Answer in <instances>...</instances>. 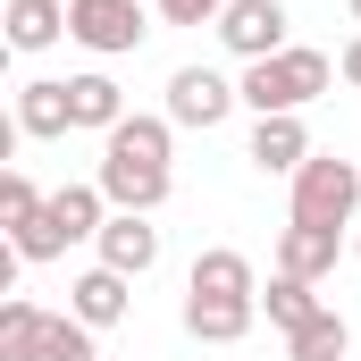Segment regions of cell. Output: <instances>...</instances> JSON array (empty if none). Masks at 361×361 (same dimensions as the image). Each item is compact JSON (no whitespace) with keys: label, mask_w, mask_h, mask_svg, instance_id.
Listing matches in <instances>:
<instances>
[{"label":"cell","mask_w":361,"mask_h":361,"mask_svg":"<svg viewBox=\"0 0 361 361\" xmlns=\"http://www.w3.org/2000/svg\"><path fill=\"white\" fill-rule=\"evenodd\" d=\"M152 261H160V227H152L143 210H109V227H101V269L143 277Z\"/></svg>","instance_id":"9"},{"label":"cell","mask_w":361,"mask_h":361,"mask_svg":"<svg viewBox=\"0 0 361 361\" xmlns=\"http://www.w3.org/2000/svg\"><path fill=\"white\" fill-rule=\"evenodd\" d=\"M51 227H59L68 244H101V227H109V193H101V185H59V193H51Z\"/></svg>","instance_id":"14"},{"label":"cell","mask_w":361,"mask_h":361,"mask_svg":"<svg viewBox=\"0 0 361 361\" xmlns=\"http://www.w3.org/2000/svg\"><path fill=\"white\" fill-rule=\"evenodd\" d=\"M353 261H361V227H353Z\"/></svg>","instance_id":"25"},{"label":"cell","mask_w":361,"mask_h":361,"mask_svg":"<svg viewBox=\"0 0 361 361\" xmlns=\"http://www.w3.org/2000/svg\"><path fill=\"white\" fill-rule=\"evenodd\" d=\"M185 294H227V302H261V277H252V261H244L235 244H210V252H193V269H185Z\"/></svg>","instance_id":"11"},{"label":"cell","mask_w":361,"mask_h":361,"mask_svg":"<svg viewBox=\"0 0 361 361\" xmlns=\"http://www.w3.org/2000/svg\"><path fill=\"white\" fill-rule=\"evenodd\" d=\"M286 185H294L286 219H302V227H353V210H361V169H353V160L311 152V160H302Z\"/></svg>","instance_id":"3"},{"label":"cell","mask_w":361,"mask_h":361,"mask_svg":"<svg viewBox=\"0 0 361 361\" xmlns=\"http://www.w3.org/2000/svg\"><path fill=\"white\" fill-rule=\"evenodd\" d=\"M152 17H160V25H219L227 0H152Z\"/></svg>","instance_id":"22"},{"label":"cell","mask_w":361,"mask_h":361,"mask_svg":"<svg viewBox=\"0 0 361 361\" xmlns=\"http://www.w3.org/2000/svg\"><path fill=\"white\" fill-rule=\"evenodd\" d=\"M345 353H353L345 311H319V319H302V328L286 336V361H345Z\"/></svg>","instance_id":"17"},{"label":"cell","mask_w":361,"mask_h":361,"mask_svg":"<svg viewBox=\"0 0 361 361\" xmlns=\"http://www.w3.org/2000/svg\"><path fill=\"white\" fill-rule=\"evenodd\" d=\"M336 76H345V85L361 92V34H353V42H345V51H336Z\"/></svg>","instance_id":"23"},{"label":"cell","mask_w":361,"mask_h":361,"mask_svg":"<svg viewBox=\"0 0 361 361\" xmlns=\"http://www.w3.org/2000/svg\"><path fill=\"white\" fill-rule=\"evenodd\" d=\"M143 34H152L143 0H68V42H85L92 59H126L143 51Z\"/></svg>","instance_id":"4"},{"label":"cell","mask_w":361,"mask_h":361,"mask_svg":"<svg viewBox=\"0 0 361 361\" xmlns=\"http://www.w3.org/2000/svg\"><path fill=\"white\" fill-rule=\"evenodd\" d=\"M126 311H135V277L101 269V261H92V269L76 277V286H68V319H85L92 336H101V328H118Z\"/></svg>","instance_id":"8"},{"label":"cell","mask_w":361,"mask_h":361,"mask_svg":"<svg viewBox=\"0 0 361 361\" xmlns=\"http://www.w3.org/2000/svg\"><path fill=\"white\" fill-rule=\"evenodd\" d=\"M345 8H353V25H361V0H345Z\"/></svg>","instance_id":"24"},{"label":"cell","mask_w":361,"mask_h":361,"mask_svg":"<svg viewBox=\"0 0 361 361\" xmlns=\"http://www.w3.org/2000/svg\"><path fill=\"white\" fill-rule=\"evenodd\" d=\"M244 160H252L261 177H294V169L311 160V126H302V118H252Z\"/></svg>","instance_id":"10"},{"label":"cell","mask_w":361,"mask_h":361,"mask_svg":"<svg viewBox=\"0 0 361 361\" xmlns=\"http://www.w3.org/2000/svg\"><path fill=\"white\" fill-rule=\"evenodd\" d=\"M68 101H76V126H85V135H109L118 118H135V109H126V92L109 85L101 68H85V76H68Z\"/></svg>","instance_id":"15"},{"label":"cell","mask_w":361,"mask_h":361,"mask_svg":"<svg viewBox=\"0 0 361 361\" xmlns=\"http://www.w3.org/2000/svg\"><path fill=\"white\" fill-rule=\"evenodd\" d=\"M51 336V311L42 302H0V361H34Z\"/></svg>","instance_id":"18"},{"label":"cell","mask_w":361,"mask_h":361,"mask_svg":"<svg viewBox=\"0 0 361 361\" xmlns=\"http://www.w3.org/2000/svg\"><path fill=\"white\" fill-rule=\"evenodd\" d=\"M169 152H177V126L169 118H118L109 135H101V193H109V210H160L169 202Z\"/></svg>","instance_id":"1"},{"label":"cell","mask_w":361,"mask_h":361,"mask_svg":"<svg viewBox=\"0 0 361 361\" xmlns=\"http://www.w3.org/2000/svg\"><path fill=\"white\" fill-rule=\"evenodd\" d=\"M336 252H345V227H302V219H286V235H277V269L311 277V286L336 269Z\"/></svg>","instance_id":"12"},{"label":"cell","mask_w":361,"mask_h":361,"mask_svg":"<svg viewBox=\"0 0 361 361\" xmlns=\"http://www.w3.org/2000/svg\"><path fill=\"white\" fill-rule=\"evenodd\" d=\"M34 361H101V345H92L85 319H51V336H42V353Z\"/></svg>","instance_id":"21"},{"label":"cell","mask_w":361,"mask_h":361,"mask_svg":"<svg viewBox=\"0 0 361 361\" xmlns=\"http://www.w3.org/2000/svg\"><path fill=\"white\" fill-rule=\"evenodd\" d=\"M261 302H227V294H185V336L193 345H244Z\"/></svg>","instance_id":"13"},{"label":"cell","mask_w":361,"mask_h":361,"mask_svg":"<svg viewBox=\"0 0 361 361\" xmlns=\"http://www.w3.org/2000/svg\"><path fill=\"white\" fill-rule=\"evenodd\" d=\"M17 135H25V143H59V135H76L68 76H34V85H17Z\"/></svg>","instance_id":"7"},{"label":"cell","mask_w":361,"mask_h":361,"mask_svg":"<svg viewBox=\"0 0 361 361\" xmlns=\"http://www.w3.org/2000/svg\"><path fill=\"white\" fill-rule=\"evenodd\" d=\"M244 101V85H227L219 68H177L169 76V126H193V135H210V126H227V109Z\"/></svg>","instance_id":"5"},{"label":"cell","mask_w":361,"mask_h":361,"mask_svg":"<svg viewBox=\"0 0 361 361\" xmlns=\"http://www.w3.org/2000/svg\"><path fill=\"white\" fill-rule=\"evenodd\" d=\"M42 202H51V193H34L25 169H8V177H0V219H8V235H17V227H34V219H42Z\"/></svg>","instance_id":"20"},{"label":"cell","mask_w":361,"mask_h":361,"mask_svg":"<svg viewBox=\"0 0 361 361\" xmlns=\"http://www.w3.org/2000/svg\"><path fill=\"white\" fill-rule=\"evenodd\" d=\"M68 34V0H8V51H51Z\"/></svg>","instance_id":"16"},{"label":"cell","mask_w":361,"mask_h":361,"mask_svg":"<svg viewBox=\"0 0 361 361\" xmlns=\"http://www.w3.org/2000/svg\"><path fill=\"white\" fill-rule=\"evenodd\" d=\"M261 311H269V328H286V336H294V328H302V319H319L328 302L311 294V277H286V269H277L269 294H261Z\"/></svg>","instance_id":"19"},{"label":"cell","mask_w":361,"mask_h":361,"mask_svg":"<svg viewBox=\"0 0 361 361\" xmlns=\"http://www.w3.org/2000/svg\"><path fill=\"white\" fill-rule=\"evenodd\" d=\"M286 0H227V17H219V42H227V59H277L286 51Z\"/></svg>","instance_id":"6"},{"label":"cell","mask_w":361,"mask_h":361,"mask_svg":"<svg viewBox=\"0 0 361 361\" xmlns=\"http://www.w3.org/2000/svg\"><path fill=\"white\" fill-rule=\"evenodd\" d=\"M235 85H244V109H252V118H302L319 92L336 85V59H328V51H302V42H286L277 59H252Z\"/></svg>","instance_id":"2"}]
</instances>
